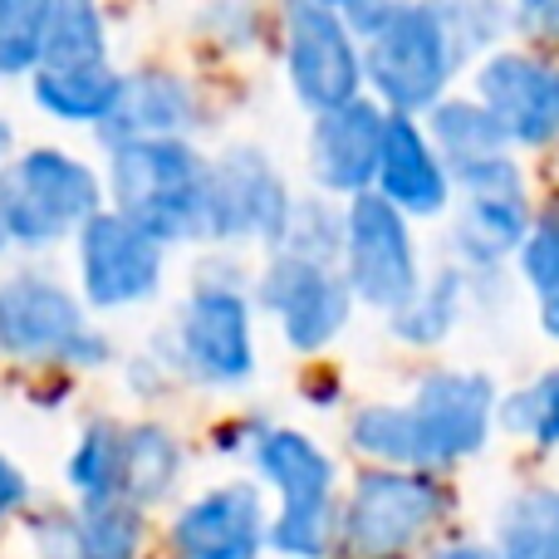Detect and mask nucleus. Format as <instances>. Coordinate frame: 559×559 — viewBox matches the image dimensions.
<instances>
[{
	"label": "nucleus",
	"mask_w": 559,
	"mask_h": 559,
	"mask_svg": "<svg viewBox=\"0 0 559 559\" xmlns=\"http://www.w3.org/2000/svg\"><path fill=\"white\" fill-rule=\"evenodd\" d=\"M123 378H128V388H133L143 403H157V397H163V388L173 383V373H167V368L157 364L153 354H133V358H128Z\"/></svg>",
	"instance_id": "obj_37"
},
{
	"label": "nucleus",
	"mask_w": 559,
	"mask_h": 559,
	"mask_svg": "<svg viewBox=\"0 0 559 559\" xmlns=\"http://www.w3.org/2000/svg\"><path fill=\"white\" fill-rule=\"evenodd\" d=\"M255 314L275 319L280 344L295 358H319L354 324V295H348L338 265H314L285 251H265L261 271L251 275Z\"/></svg>",
	"instance_id": "obj_10"
},
{
	"label": "nucleus",
	"mask_w": 559,
	"mask_h": 559,
	"mask_svg": "<svg viewBox=\"0 0 559 559\" xmlns=\"http://www.w3.org/2000/svg\"><path fill=\"white\" fill-rule=\"evenodd\" d=\"M447 226V261L456 271H501L511 265L515 246L525 241L535 216V197L525 192H466L452 202Z\"/></svg>",
	"instance_id": "obj_19"
},
{
	"label": "nucleus",
	"mask_w": 559,
	"mask_h": 559,
	"mask_svg": "<svg viewBox=\"0 0 559 559\" xmlns=\"http://www.w3.org/2000/svg\"><path fill=\"white\" fill-rule=\"evenodd\" d=\"M187 481V442L157 417L123 423V501L138 511L167 506Z\"/></svg>",
	"instance_id": "obj_20"
},
{
	"label": "nucleus",
	"mask_w": 559,
	"mask_h": 559,
	"mask_svg": "<svg viewBox=\"0 0 559 559\" xmlns=\"http://www.w3.org/2000/svg\"><path fill=\"white\" fill-rule=\"evenodd\" d=\"M496 427L521 442L540 447V452H559V364L545 368L535 383H521L496 403Z\"/></svg>",
	"instance_id": "obj_31"
},
{
	"label": "nucleus",
	"mask_w": 559,
	"mask_h": 559,
	"mask_svg": "<svg viewBox=\"0 0 559 559\" xmlns=\"http://www.w3.org/2000/svg\"><path fill=\"white\" fill-rule=\"evenodd\" d=\"M358 59H364V94L383 114L423 118L462 79V64L427 0H393L388 15L368 35H358Z\"/></svg>",
	"instance_id": "obj_7"
},
{
	"label": "nucleus",
	"mask_w": 559,
	"mask_h": 559,
	"mask_svg": "<svg viewBox=\"0 0 559 559\" xmlns=\"http://www.w3.org/2000/svg\"><path fill=\"white\" fill-rule=\"evenodd\" d=\"M64 486L79 506L123 496V423L118 417L98 413L79 427L74 447L64 456Z\"/></svg>",
	"instance_id": "obj_25"
},
{
	"label": "nucleus",
	"mask_w": 559,
	"mask_h": 559,
	"mask_svg": "<svg viewBox=\"0 0 559 559\" xmlns=\"http://www.w3.org/2000/svg\"><path fill=\"white\" fill-rule=\"evenodd\" d=\"M515 10V35L535 39V45H559V0H511Z\"/></svg>",
	"instance_id": "obj_35"
},
{
	"label": "nucleus",
	"mask_w": 559,
	"mask_h": 559,
	"mask_svg": "<svg viewBox=\"0 0 559 559\" xmlns=\"http://www.w3.org/2000/svg\"><path fill=\"white\" fill-rule=\"evenodd\" d=\"M472 98L501 123L515 153L559 143V59L540 45H501L472 64Z\"/></svg>",
	"instance_id": "obj_14"
},
{
	"label": "nucleus",
	"mask_w": 559,
	"mask_h": 559,
	"mask_svg": "<svg viewBox=\"0 0 559 559\" xmlns=\"http://www.w3.org/2000/svg\"><path fill=\"white\" fill-rule=\"evenodd\" d=\"M147 354L187 388L202 393H241L261 373V334H255L251 271L241 251H206L192 285L177 299L173 319L153 334Z\"/></svg>",
	"instance_id": "obj_1"
},
{
	"label": "nucleus",
	"mask_w": 559,
	"mask_h": 559,
	"mask_svg": "<svg viewBox=\"0 0 559 559\" xmlns=\"http://www.w3.org/2000/svg\"><path fill=\"white\" fill-rule=\"evenodd\" d=\"M466 314H472L466 271H456L452 261H442L437 271L423 275V285H417L393 314H383V324H388V338H393V344L427 354V348H442L447 338L462 329Z\"/></svg>",
	"instance_id": "obj_22"
},
{
	"label": "nucleus",
	"mask_w": 559,
	"mask_h": 559,
	"mask_svg": "<svg viewBox=\"0 0 559 559\" xmlns=\"http://www.w3.org/2000/svg\"><path fill=\"white\" fill-rule=\"evenodd\" d=\"M202 128H206L202 88L167 64H143L123 74L114 114L94 128V138L104 147H114V143H133V138H197Z\"/></svg>",
	"instance_id": "obj_17"
},
{
	"label": "nucleus",
	"mask_w": 559,
	"mask_h": 559,
	"mask_svg": "<svg viewBox=\"0 0 559 559\" xmlns=\"http://www.w3.org/2000/svg\"><path fill=\"white\" fill-rule=\"evenodd\" d=\"M496 403H501V388L481 368H456V364L423 368L413 378V393L403 397L417 466L456 472L462 462H476L491 447Z\"/></svg>",
	"instance_id": "obj_9"
},
{
	"label": "nucleus",
	"mask_w": 559,
	"mask_h": 559,
	"mask_svg": "<svg viewBox=\"0 0 559 559\" xmlns=\"http://www.w3.org/2000/svg\"><path fill=\"white\" fill-rule=\"evenodd\" d=\"M104 202V173L59 143L15 147L0 163V226L10 251L45 255L74 241V231Z\"/></svg>",
	"instance_id": "obj_5"
},
{
	"label": "nucleus",
	"mask_w": 559,
	"mask_h": 559,
	"mask_svg": "<svg viewBox=\"0 0 559 559\" xmlns=\"http://www.w3.org/2000/svg\"><path fill=\"white\" fill-rule=\"evenodd\" d=\"M344 437H348V452L364 456V466H417L413 427H407L403 403H393V397L358 403L344 423Z\"/></svg>",
	"instance_id": "obj_29"
},
{
	"label": "nucleus",
	"mask_w": 559,
	"mask_h": 559,
	"mask_svg": "<svg viewBox=\"0 0 559 559\" xmlns=\"http://www.w3.org/2000/svg\"><path fill=\"white\" fill-rule=\"evenodd\" d=\"M55 0H0V79H29L45 59Z\"/></svg>",
	"instance_id": "obj_32"
},
{
	"label": "nucleus",
	"mask_w": 559,
	"mask_h": 559,
	"mask_svg": "<svg viewBox=\"0 0 559 559\" xmlns=\"http://www.w3.org/2000/svg\"><path fill=\"white\" fill-rule=\"evenodd\" d=\"M10 153H15V123H10V118L0 114V163H5Z\"/></svg>",
	"instance_id": "obj_41"
},
{
	"label": "nucleus",
	"mask_w": 559,
	"mask_h": 559,
	"mask_svg": "<svg viewBox=\"0 0 559 559\" xmlns=\"http://www.w3.org/2000/svg\"><path fill=\"white\" fill-rule=\"evenodd\" d=\"M338 275H344L354 305L393 314L427 275L423 246H417V222H407V216L397 212V206H388L378 192L348 197Z\"/></svg>",
	"instance_id": "obj_11"
},
{
	"label": "nucleus",
	"mask_w": 559,
	"mask_h": 559,
	"mask_svg": "<svg viewBox=\"0 0 559 559\" xmlns=\"http://www.w3.org/2000/svg\"><path fill=\"white\" fill-rule=\"evenodd\" d=\"M511 265H515V280H521L535 299L555 295L559 289V206H535L531 231L515 246Z\"/></svg>",
	"instance_id": "obj_33"
},
{
	"label": "nucleus",
	"mask_w": 559,
	"mask_h": 559,
	"mask_svg": "<svg viewBox=\"0 0 559 559\" xmlns=\"http://www.w3.org/2000/svg\"><path fill=\"white\" fill-rule=\"evenodd\" d=\"M423 128H427V138H432L437 157H442L447 177L472 167V163H486V157H496V153H515V147L506 143L501 123H496L472 94L437 98V104L423 114Z\"/></svg>",
	"instance_id": "obj_23"
},
{
	"label": "nucleus",
	"mask_w": 559,
	"mask_h": 559,
	"mask_svg": "<svg viewBox=\"0 0 559 559\" xmlns=\"http://www.w3.org/2000/svg\"><path fill=\"white\" fill-rule=\"evenodd\" d=\"M383 123H388V114L368 94L309 118L305 173L314 182V192L334 197V202L373 192L378 153H383Z\"/></svg>",
	"instance_id": "obj_16"
},
{
	"label": "nucleus",
	"mask_w": 559,
	"mask_h": 559,
	"mask_svg": "<svg viewBox=\"0 0 559 559\" xmlns=\"http://www.w3.org/2000/svg\"><path fill=\"white\" fill-rule=\"evenodd\" d=\"M423 559H496L491 540H447L437 550H427Z\"/></svg>",
	"instance_id": "obj_39"
},
{
	"label": "nucleus",
	"mask_w": 559,
	"mask_h": 559,
	"mask_svg": "<svg viewBox=\"0 0 559 559\" xmlns=\"http://www.w3.org/2000/svg\"><path fill=\"white\" fill-rule=\"evenodd\" d=\"M29 496H35V486H29L25 466H20L10 452H0V525L15 521V515L29 506Z\"/></svg>",
	"instance_id": "obj_36"
},
{
	"label": "nucleus",
	"mask_w": 559,
	"mask_h": 559,
	"mask_svg": "<svg viewBox=\"0 0 559 559\" xmlns=\"http://www.w3.org/2000/svg\"><path fill=\"white\" fill-rule=\"evenodd\" d=\"M295 187L261 143H226L206 167L202 251H275Z\"/></svg>",
	"instance_id": "obj_8"
},
{
	"label": "nucleus",
	"mask_w": 559,
	"mask_h": 559,
	"mask_svg": "<svg viewBox=\"0 0 559 559\" xmlns=\"http://www.w3.org/2000/svg\"><path fill=\"white\" fill-rule=\"evenodd\" d=\"M275 251L314 261V265H338V251H344V202H334L324 192L295 197L289 202L285 236H280Z\"/></svg>",
	"instance_id": "obj_30"
},
{
	"label": "nucleus",
	"mask_w": 559,
	"mask_h": 559,
	"mask_svg": "<svg viewBox=\"0 0 559 559\" xmlns=\"http://www.w3.org/2000/svg\"><path fill=\"white\" fill-rule=\"evenodd\" d=\"M104 202L147 231L163 251L202 246L206 167L197 138H133L104 147Z\"/></svg>",
	"instance_id": "obj_2"
},
{
	"label": "nucleus",
	"mask_w": 559,
	"mask_h": 559,
	"mask_svg": "<svg viewBox=\"0 0 559 559\" xmlns=\"http://www.w3.org/2000/svg\"><path fill=\"white\" fill-rule=\"evenodd\" d=\"M123 88V69H114V59L104 64H74V69H49L39 64L29 74V104L59 128H88L94 133L118 104Z\"/></svg>",
	"instance_id": "obj_21"
},
{
	"label": "nucleus",
	"mask_w": 559,
	"mask_h": 559,
	"mask_svg": "<svg viewBox=\"0 0 559 559\" xmlns=\"http://www.w3.org/2000/svg\"><path fill=\"white\" fill-rule=\"evenodd\" d=\"M255 486L275 496L265 550L285 559H329L334 550L338 462L299 427H261L246 447Z\"/></svg>",
	"instance_id": "obj_4"
},
{
	"label": "nucleus",
	"mask_w": 559,
	"mask_h": 559,
	"mask_svg": "<svg viewBox=\"0 0 559 559\" xmlns=\"http://www.w3.org/2000/svg\"><path fill=\"white\" fill-rule=\"evenodd\" d=\"M271 535V506L255 481H216L167 515L173 559H261Z\"/></svg>",
	"instance_id": "obj_15"
},
{
	"label": "nucleus",
	"mask_w": 559,
	"mask_h": 559,
	"mask_svg": "<svg viewBox=\"0 0 559 559\" xmlns=\"http://www.w3.org/2000/svg\"><path fill=\"white\" fill-rule=\"evenodd\" d=\"M314 5H329L334 15L348 20V29H354V35H368V29L388 15V5H393V0H314Z\"/></svg>",
	"instance_id": "obj_38"
},
{
	"label": "nucleus",
	"mask_w": 559,
	"mask_h": 559,
	"mask_svg": "<svg viewBox=\"0 0 559 559\" xmlns=\"http://www.w3.org/2000/svg\"><path fill=\"white\" fill-rule=\"evenodd\" d=\"M456 486L427 466H364L338 491L334 550L338 559H413L452 521Z\"/></svg>",
	"instance_id": "obj_3"
},
{
	"label": "nucleus",
	"mask_w": 559,
	"mask_h": 559,
	"mask_svg": "<svg viewBox=\"0 0 559 559\" xmlns=\"http://www.w3.org/2000/svg\"><path fill=\"white\" fill-rule=\"evenodd\" d=\"M432 20L442 25L447 45H452L456 64H476L481 55L501 49L515 35V10L511 0H427Z\"/></svg>",
	"instance_id": "obj_27"
},
{
	"label": "nucleus",
	"mask_w": 559,
	"mask_h": 559,
	"mask_svg": "<svg viewBox=\"0 0 559 559\" xmlns=\"http://www.w3.org/2000/svg\"><path fill=\"white\" fill-rule=\"evenodd\" d=\"M69 246H74L79 299L88 314H123V309H143L163 295L167 251L114 206H98Z\"/></svg>",
	"instance_id": "obj_13"
},
{
	"label": "nucleus",
	"mask_w": 559,
	"mask_h": 559,
	"mask_svg": "<svg viewBox=\"0 0 559 559\" xmlns=\"http://www.w3.org/2000/svg\"><path fill=\"white\" fill-rule=\"evenodd\" d=\"M0 358L20 368L94 373L118 358L108 329L88 319L79 289L49 271H10L0 280Z\"/></svg>",
	"instance_id": "obj_6"
},
{
	"label": "nucleus",
	"mask_w": 559,
	"mask_h": 559,
	"mask_svg": "<svg viewBox=\"0 0 559 559\" xmlns=\"http://www.w3.org/2000/svg\"><path fill=\"white\" fill-rule=\"evenodd\" d=\"M202 25L212 29L226 49H246L255 35V0H206Z\"/></svg>",
	"instance_id": "obj_34"
},
{
	"label": "nucleus",
	"mask_w": 559,
	"mask_h": 559,
	"mask_svg": "<svg viewBox=\"0 0 559 559\" xmlns=\"http://www.w3.org/2000/svg\"><path fill=\"white\" fill-rule=\"evenodd\" d=\"M496 559H559V486L535 481L501 501L491 521Z\"/></svg>",
	"instance_id": "obj_24"
},
{
	"label": "nucleus",
	"mask_w": 559,
	"mask_h": 559,
	"mask_svg": "<svg viewBox=\"0 0 559 559\" xmlns=\"http://www.w3.org/2000/svg\"><path fill=\"white\" fill-rule=\"evenodd\" d=\"M535 319H540V334L550 338V344H559V295L535 299Z\"/></svg>",
	"instance_id": "obj_40"
},
{
	"label": "nucleus",
	"mask_w": 559,
	"mask_h": 559,
	"mask_svg": "<svg viewBox=\"0 0 559 559\" xmlns=\"http://www.w3.org/2000/svg\"><path fill=\"white\" fill-rule=\"evenodd\" d=\"M10 255V241H5V226H0V261H5Z\"/></svg>",
	"instance_id": "obj_42"
},
{
	"label": "nucleus",
	"mask_w": 559,
	"mask_h": 559,
	"mask_svg": "<svg viewBox=\"0 0 559 559\" xmlns=\"http://www.w3.org/2000/svg\"><path fill=\"white\" fill-rule=\"evenodd\" d=\"M108 59V15L104 0H55L45 29V59L49 69L74 64H104Z\"/></svg>",
	"instance_id": "obj_28"
},
{
	"label": "nucleus",
	"mask_w": 559,
	"mask_h": 559,
	"mask_svg": "<svg viewBox=\"0 0 559 559\" xmlns=\"http://www.w3.org/2000/svg\"><path fill=\"white\" fill-rule=\"evenodd\" d=\"M373 192L383 197L388 206H397L407 222H442V216L452 212V202H456L452 177H447L423 118L388 114Z\"/></svg>",
	"instance_id": "obj_18"
},
{
	"label": "nucleus",
	"mask_w": 559,
	"mask_h": 559,
	"mask_svg": "<svg viewBox=\"0 0 559 559\" xmlns=\"http://www.w3.org/2000/svg\"><path fill=\"white\" fill-rule=\"evenodd\" d=\"M275 35H280V64H285V88L309 118L364 94L358 35L348 29L344 15H334L329 5H314V0H280Z\"/></svg>",
	"instance_id": "obj_12"
},
{
	"label": "nucleus",
	"mask_w": 559,
	"mask_h": 559,
	"mask_svg": "<svg viewBox=\"0 0 559 559\" xmlns=\"http://www.w3.org/2000/svg\"><path fill=\"white\" fill-rule=\"evenodd\" d=\"M147 511L133 501H88L69 515V559H143Z\"/></svg>",
	"instance_id": "obj_26"
}]
</instances>
